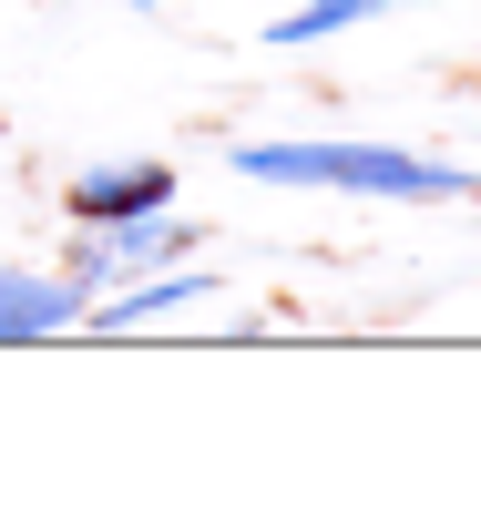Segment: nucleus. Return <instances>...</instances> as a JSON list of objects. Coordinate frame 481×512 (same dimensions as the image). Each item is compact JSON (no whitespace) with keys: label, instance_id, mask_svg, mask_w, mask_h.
Segmentation results:
<instances>
[{"label":"nucleus","instance_id":"1","mask_svg":"<svg viewBox=\"0 0 481 512\" xmlns=\"http://www.w3.org/2000/svg\"><path fill=\"white\" fill-rule=\"evenodd\" d=\"M195 246H205V226H195V216H174V205H154V216H123V226H82L72 256H62V277H72L82 297H103V287L144 277V267L195 256Z\"/></svg>","mask_w":481,"mask_h":512},{"label":"nucleus","instance_id":"2","mask_svg":"<svg viewBox=\"0 0 481 512\" xmlns=\"http://www.w3.org/2000/svg\"><path fill=\"white\" fill-rule=\"evenodd\" d=\"M328 154V175L338 195H389V205H461L481 195L471 164H441V154H410V144H318Z\"/></svg>","mask_w":481,"mask_h":512},{"label":"nucleus","instance_id":"3","mask_svg":"<svg viewBox=\"0 0 481 512\" xmlns=\"http://www.w3.org/2000/svg\"><path fill=\"white\" fill-rule=\"evenodd\" d=\"M185 195V175H174L164 154H123V164H82V175L62 185L72 226H123V216H154V205Z\"/></svg>","mask_w":481,"mask_h":512},{"label":"nucleus","instance_id":"4","mask_svg":"<svg viewBox=\"0 0 481 512\" xmlns=\"http://www.w3.org/2000/svg\"><path fill=\"white\" fill-rule=\"evenodd\" d=\"M82 297L72 277H31V267H0V349H31V338H62L82 328Z\"/></svg>","mask_w":481,"mask_h":512},{"label":"nucleus","instance_id":"5","mask_svg":"<svg viewBox=\"0 0 481 512\" xmlns=\"http://www.w3.org/2000/svg\"><path fill=\"white\" fill-rule=\"evenodd\" d=\"M379 11H420V0H297L287 21H267V41H277V52H308V41H328L348 21H379Z\"/></svg>","mask_w":481,"mask_h":512},{"label":"nucleus","instance_id":"6","mask_svg":"<svg viewBox=\"0 0 481 512\" xmlns=\"http://www.w3.org/2000/svg\"><path fill=\"white\" fill-rule=\"evenodd\" d=\"M123 11H164V0H123Z\"/></svg>","mask_w":481,"mask_h":512}]
</instances>
